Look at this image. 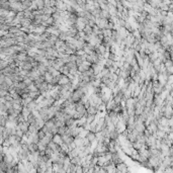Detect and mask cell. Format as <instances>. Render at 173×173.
I'll use <instances>...</instances> for the list:
<instances>
[{
  "instance_id": "6da1fadb",
  "label": "cell",
  "mask_w": 173,
  "mask_h": 173,
  "mask_svg": "<svg viewBox=\"0 0 173 173\" xmlns=\"http://www.w3.org/2000/svg\"><path fill=\"white\" fill-rule=\"evenodd\" d=\"M84 95V92L82 91V89L79 87L77 88L76 90H74V91L72 92V94H71V97L70 98L72 99L73 102H77V101H79L81 99V97Z\"/></svg>"
},
{
  "instance_id": "7a4b0ae2",
  "label": "cell",
  "mask_w": 173,
  "mask_h": 173,
  "mask_svg": "<svg viewBox=\"0 0 173 173\" xmlns=\"http://www.w3.org/2000/svg\"><path fill=\"white\" fill-rule=\"evenodd\" d=\"M115 168H116V172H121V173H125V172H130L131 170L127 168V165L123 162H121V163H118L115 164Z\"/></svg>"
},
{
  "instance_id": "3957f363",
  "label": "cell",
  "mask_w": 173,
  "mask_h": 173,
  "mask_svg": "<svg viewBox=\"0 0 173 173\" xmlns=\"http://www.w3.org/2000/svg\"><path fill=\"white\" fill-rule=\"evenodd\" d=\"M164 88V86L161 85L158 80H155V81H152V89H153V92L156 93V94H159V93L162 91Z\"/></svg>"
},
{
  "instance_id": "277c9868",
  "label": "cell",
  "mask_w": 173,
  "mask_h": 173,
  "mask_svg": "<svg viewBox=\"0 0 173 173\" xmlns=\"http://www.w3.org/2000/svg\"><path fill=\"white\" fill-rule=\"evenodd\" d=\"M52 141H53V142H55L56 144H58V145H61V144H63L62 137H61V135H59V134H55L54 136H53Z\"/></svg>"
},
{
  "instance_id": "5b68a950",
  "label": "cell",
  "mask_w": 173,
  "mask_h": 173,
  "mask_svg": "<svg viewBox=\"0 0 173 173\" xmlns=\"http://www.w3.org/2000/svg\"><path fill=\"white\" fill-rule=\"evenodd\" d=\"M86 111H87L88 114H93V115H95L98 110H97L96 106H93V105H89V106L86 108Z\"/></svg>"
},
{
  "instance_id": "8992f818",
  "label": "cell",
  "mask_w": 173,
  "mask_h": 173,
  "mask_svg": "<svg viewBox=\"0 0 173 173\" xmlns=\"http://www.w3.org/2000/svg\"><path fill=\"white\" fill-rule=\"evenodd\" d=\"M70 82V79L66 76V75H63L62 74V76H61V78H60V80L58 81V85H62V84H66V83H69Z\"/></svg>"
},
{
  "instance_id": "52a82bcc",
  "label": "cell",
  "mask_w": 173,
  "mask_h": 173,
  "mask_svg": "<svg viewBox=\"0 0 173 173\" xmlns=\"http://www.w3.org/2000/svg\"><path fill=\"white\" fill-rule=\"evenodd\" d=\"M86 138L89 140V142L91 143L92 141H94V140H96V137H95V133H93V132H88V134H87V136H86Z\"/></svg>"
},
{
  "instance_id": "ba28073f",
  "label": "cell",
  "mask_w": 173,
  "mask_h": 173,
  "mask_svg": "<svg viewBox=\"0 0 173 173\" xmlns=\"http://www.w3.org/2000/svg\"><path fill=\"white\" fill-rule=\"evenodd\" d=\"M44 78H45V81H46L47 83H51V81H52V79H53V76H52L51 73H49L48 71H47V72L44 74Z\"/></svg>"
},
{
  "instance_id": "9c48e42d",
  "label": "cell",
  "mask_w": 173,
  "mask_h": 173,
  "mask_svg": "<svg viewBox=\"0 0 173 173\" xmlns=\"http://www.w3.org/2000/svg\"><path fill=\"white\" fill-rule=\"evenodd\" d=\"M111 33H112V29H109V28H103L102 29V36H103L110 37L111 36Z\"/></svg>"
},
{
  "instance_id": "30bf717a",
  "label": "cell",
  "mask_w": 173,
  "mask_h": 173,
  "mask_svg": "<svg viewBox=\"0 0 173 173\" xmlns=\"http://www.w3.org/2000/svg\"><path fill=\"white\" fill-rule=\"evenodd\" d=\"M59 71H60V73H61V74H63V75H67V74L69 73V68H68V67H67L66 65H63L61 68L59 69Z\"/></svg>"
},
{
  "instance_id": "8fae6325",
  "label": "cell",
  "mask_w": 173,
  "mask_h": 173,
  "mask_svg": "<svg viewBox=\"0 0 173 173\" xmlns=\"http://www.w3.org/2000/svg\"><path fill=\"white\" fill-rule=\"evenodd\" d=\"M83 32L86 33V35H90L92 33V26H90L89 24H86L83 28Z\"/></svg>"
},
{
  "instance_id": "7c38bea8",
  "label": "cell",
  "mask_w": 173,
  "mask_h": 173,
  "mask_svg": "<svg viewBox=\"0 0 173 173\" xmlns=\"http://www.w3.org/2000/svg\"><path fill=\"white\" fill-rule=\"evenodd\" d=\"M50 141H51V139L49 138V137H47L46 135H45V137H44V138H42V139H40V141H39V142L43 143L44 145H46V146H47V145L49 144V142H50Z\"/></svg>"
},
{
  "instance_id": "4fadbf2b",
  "label": "cell",
  "mask_w": 173,
  "mask_h": 173,
  "mask_svg": "<svg viewBox=\"0 0 173 173\" xmlns=\"http://www.w3.org/2000/svg\"><path fill=\"white\" fill-rule=\"evenodd\" d=\"M36 145H37V150H39L40 152H44L45 150H46V148H47V146L44 145L43 143H41V142H39Z\"/></svg>"
},
{
  "instance_id": "5bb4252c",
  "label": "cell",
  "mask_w": 173,
  "mask_h": 173,
  "mask_svg": "<svg viewBox=\"0 0 173 173\" xmlns=\"http://www.w3.org/2000/svg\"><path fill=\"white\" fill-rule=\"evenodd\" d=\"M36 101L32 99V100L31 101V102H29V103H28L27 105H26V106H27V107H28V108H29V109H31V110H32V109H35V108H36Z\"/></svg>"
}]
</instances>
